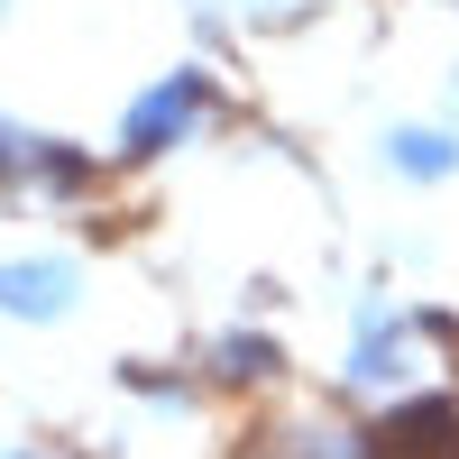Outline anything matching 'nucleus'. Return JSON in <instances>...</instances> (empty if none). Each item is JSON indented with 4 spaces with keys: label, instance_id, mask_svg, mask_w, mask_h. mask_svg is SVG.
Listing matches in <instances>:
<instances>
[{
    "label": "nucleus",
    "instance_id": "nucleus-3",
    "mask_svg": "<svg viewBox=\"0 0 459 459\" xmlns=\"http://www.w3.org/2000/svg\"><path fill=\"white\" fill-rule=\"evenodd\" d=\"M432 313L423 303H404L395 285H368L350 303V340H340V386H350L359 404H404L413 386H423L432 368Z\"/></svg>",
    "mask_w": 459,
    "mask_h": 459
},
{
    "label": "nucleus",
    "instance_id": "nucleus-2",
    "mask_svg": "<svg viewBox=\"0 0 459 459\" xmlns=\"http://www.w3.org/2000/svg\"><path fill=\"white\" fill-rule=\"evenodd\" d=\"M110 184L120 175H110V157L92 138L37 120L19 101H0V203L10 212H92Z\"/></svg>",
    "mask_w": 459,
    "mask_h": 459
},
{
    "label": "nucleus",
    "instance_id": "nucleus-5",
    "mask_svg": "<svg viewBox=\"0 0 459 459\" xmlns=\"http://www.w3.org/2000/svg\"><path fill=\"white\" fill-rule=\"evenodd\" d=\"M377 175L395 194H441L459 184V110H395L377 129Z\"/></svg>",
    "mask_w": 459,
    "mask_h": 459
},
{
    "label": "nucleus",
    "instance_id": "nucleus-6",
    "mask_svg": "<svg viewBox=\"0 0 459 459\" xmlns=\"http://www.w3.org/2000/svg\"><path fill=\"white\" fill-rule=\"evenodd\" d=\"M285 368H294V350L266 322H221L212 340H194V377L212 395H276Z\"/></svg>",
    "mask_w": 459,
    "mask_h": 459
},
{
    "label": "nucleus",
    "instance_id": "nucleus-1",
    "mask_svg": "<svg viewBox=\"0 0 459 459\" xmlns=\"http://www.w3.org/2000/svg\"><path fill=\"white\" fill-rule=\"evenodd\" d=\"M239 120V92H230V74L212 47H166L157 65H138L120 92L101 110V157L110 175H166L184 166L194 147L230 138Z\"/></svg>",
    "mask_w": 459,
    "mask_h": 459
},
{
    "label": "nucleus",
    "instance_id": "nucleus-4",
    "mask_svg": "<svg viewBox=\"0 0 459 459\" xmlns=\"http://www.w3.org/2000/svg\"><path fill=\"white\" fill-rule=\"evenodd\" d=\"M92 303V257L65 239H10L0 248V331H65Z\"/></svg>",
    "mask_w": 459,
    "mask_h": 459
},
{
    "label": "nucleus",
    "instance_id": "nucleus-7",
    "mask_svg": "<svg viewBox=\"0 0 459 459\" xmlns=\"http://www.w3.org/2000/svg\"><path fill=\"white\" fill-rule=\"evenodd\" d=\"M0 459H56L47 441H0Z\"/></svg>",
    "mask_w": 459,
    "mask_h": 459
}]
</instances>
